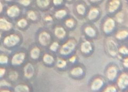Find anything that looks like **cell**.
I'll return each mask as SVG.
<instances>
[{"label": "cell", "mask_w": 128, "mask_h": 92, "mask_svg": "<svg viewBox=\"0 0 128 92\" xmlns=\"http://www.w3.org/2000/svg\"><path fill=\"white\" fill-rule=\"evenodd\" d=\"M56 65L58 68H62L66 67V66L67 65V62L63 59L59 58L58 59V60L57 61Z\"/></svg>", "instance_id": "cell-30"}, {"label": "cell", "mask_w": 128, "mask_h": 92, "mask_svg": "<svg viewBox=\"0 0 128 92\" xmlns=\"http://www.w3.org/2000/svg\"><path fill=\"white\" fill-rule=\"evenodd\" d=\"M75 10L77 15L80 17H83L87 14L86 5L83 2H78L76 4L75 6Z\"/></svg>", "instance_id": "cell-10"}, {"label": "cell", "mask_w": 128, "mask_h": 92, "mask_svg": "<svg viewBox=\"0 0 128 92\" xmlns=\"http://www.w3.org/2000/svg\"><path fill=\"white\" fill-rule=\"evenodd\" d=\"M4 2H11L12 1H14V0H3Z\"/></svg>", "instance_id": "cell-45"}, {"label": "cell", "mask_w": 128, "mask_h": 92, "mask_svg": "<svg viewBox=\"0 0 128 92\" xmlns=\"http://www.w3.org/2000/svg\"><path fill=\"white\" fill-rule=\"evenodd\" d=\"M3 9H4V5L2 2L1 1V2H0V13H2L3 11Z\"/></svg>", "instance_id": "cell-43"}, {"label": "cell", "mask_w": 128, "mask_h": 92, "mask_svg": "<svg viewBox=\"0 0 128 92\" xmlns=\"http://www.w3.org/2000/svg\"><path fill=\"white\" fill-rule=\"evenodd\" d=\"M68 14V11L65 8L57 9L54 12V16L57 20H62L65 18Z\"/></svg>", "instance_id": "cell-14"}, {"label": "cell", "mask_w": 128, "mask_h": 92, "mask_svg": "<svg viewBox=\"0 0 128 92\" xmlns=\"http://www.w3.org/2000/svg\"><path fill=\"white\" fill-rule=\"evenodd\" d=\"M65 0H52V4L55 6H61Z\"/></svg>", "instance_id": "cell-37"}, {"label": "cell", "mask_w": 128, "mask_h": 92, "mask_svg": "<svg viewBox=\"0 0 128 92\" xmlns=\"http://www.w3.org/2000/svg\"><path fill=\"white\" fill-rule=\"evenodd\" d=\"M107 50L110 54L112 56H115L118 52V49L116 43L112 40H109L106 42Z\"/></svg>", "instance_id": "cell-9"}, {"label": "cell", "mask_w": 128, "mask_h": 92, "mask_svg": "<svg viewBox=\"0 0 128 92\" xmlns=\"http://www.w3.org/2000/svg\"><path fill=\"white\" fill-rule=\"evenodd\" d=\"M128 36V32L126 30L123 29L118 31L116 34V38L119 40L126 39Z\"/></svg>", "instance_id": "cell-26"}, {"label": "cell", "mask_w": 128, "mask_h": 92, "mask_svg": "<svg viewBox=\"0 0 128 92\" xmlns=\"http://www.w3.org/2000/svg\"><path fill=\"white\" fill-rule=\"evenodd\" d=\"M100 10L97 6H92L87 12L86 17L89 21L93 22L99 18L100 15Z\"/></svg>", "instance_id": "cell-6"}, {"label": "cell", "mask_w": 128, "mask_h": 92, "mask_svg": "<svg viewBox=\"0 0 128 92\" xmlns=\"http://www.w3.org/2000/svg\"><path fill=\"white\" fill-rule=\"evenodd\" d=\"M34 74V68L32 64L28 63L24 67V74L26 77L30 79Z\"/></svg>", "instance_id": "cell-17"}, {"label": "cell", "mask_w": 128, "mask_h": 92, "mask_svg": "<svg viewBox=\"0 0 128 92\" xmlns=\"http://www.w3.org/2000/svg\"><path fill=\"white\" fill-rule=\"evenodd\" d=\"M118 52L121 54L127 55L128 54V49L126 46H122L118 49Z\"/></svg>", "instance_id": "cell-35"}, {"label": "cell", "mask_w": 128, "mask_h": 92, "mask_svg": "<svg viewBox=\"0 0 128 92\" xmlns=\"http://www.w3.org/2000/svg\"><path fill=\"white\" fill-rule=\"evenodd\" d=\"M1 92H11V91H10L9 90H2L1 91Z\"/></svg>", "instance_id": "cell-44"}, {"label": "cell", "mask_w": 128, "mask_h": 92, "mask_svg": "<svg viewBox=\"0 0 128 92\" xmlns=\"http://www.w3.org/2000/svg\"><path fill=\"white\" fill-rule=\"evenodd\" d=\"M83 69L80 66L73 68L70 71L71 75L74 76H80L83 75Z\"/></svg>", "instance_id": "cell-27"}, {"label": "cell", "mask_w": 128, "mask_h": 92, "mask_svg": "<svg viewBox=\"0 0 128 92\" xmlns=\"http://www.w3.org/2000/svg\"><path fill=\"white\" fill-rule=\"evenodd\" d=\"M114 20L118 24H122L126 20L125 13L123 11H119L114 14Z\"/></svg>", "instance_id": "cell-21"}, {"label": "cell", "mask_w": 128, "mask_h": 92, "mask_svg": "<svg viewBox=\"0 0 128 92\" xmlns=\"http://www.w3.org/2000/svg\"><path fill=\"white\" fill-rule=\"evenodd\" d=\"M28 21L25 17L20 18V19L18 20L16 22L17 26L20 29H25L28 25Z\"/></svg>", "instance_id": "cell-23"}, {"label": "cell", "mask_w": 128, "mask_h": 92, "mask_svg": "<svg viewBox=\"0 0 128 92\" xmlns=\"http://www.w3.org/2000/svg\"><path fill=\"white\" fill-rule=\"evenodd\" d=\"M104 85L103 81L100 79V78H97L94 80L92 82V84L90 86L91 90L94 91H96L102 88V86Z\"/></svg>", "instance_id": "cell-18"}, {"label": "cell", "mask_w": 128, "mask_h": 92, "mask_svg": "<svg viewBox=\"0 0 128 92\" xmlns=\"http://www.w3.org/2000/svg\"><path fill=\"white\" fill-rule=\"evenodd\" d=\"M123 64L126 68L128 67V58L127 57L125 58L124 59H123Z\"/></svg>", "instance_id": "cell-40"}, {"label": "cell", "mask_w": 128, "mask_h": 92, "mask_svg": "<svg viewBox=\"0 0 128 92\" xmlns=\"http://www.w3.org/2000/svg\"><path fill=\"white\" fill-rule=\"evenodd\" d=\"M26 18L32 22H36L39 20V16L38 12L34 10H29L26 13Z\"/></svg>", "instance_id": "cell-19"}, {"label": "cell", "mask_w": 128, "mask_h": 92, "mask_svg": "<svg viewBox=\"0 0 128 92\" xmlns=\"http://www.w3.org/2000/svg\"><path fill=\"white\" fill-rule=\"evenodd\" d=\"M18 77V74L16 71H12L9 74V79L12 81H16Z\"/></svg>", "instance_id": "cell-32"}, {"label": "cell", "mask_w": 128, "mask_h": 92, "mask_svg": "<svg viewBox=\"0 0 128 92\" xmlns=\"http://www.w3.org/2000/svg\"><path fill=\"white\" fill-rule=\"evenodd\" d=\"M64 24L67 28L72 29L76 25V21L74 18L68 17L64 21Z\"/></svg>", "instance_id": "cell-24"}, {"label": "cell", "mask_w": 128, "mask_h": 92, "mask_svg": "<svg viewBox=\"0 0 128 92\" xmlns=\"http://www.w3.org/2000/svg\"><path fill=\"white\" fill-rule=\"evenodd\" d=\"M52 0H35V4L37 7L40 10H45L51 5Z\"/></svg>", "instance_id": "cell-13"}, {"label": "cell", "mask_w": 128, "mask_h": 92, "mask_svg": "<svg viewBox=\"0 0 128 92\" xmlns=\"http://www.w3.org/2000/svg\"><path fill=\"white\" fill-rule=\"evenodd\" d=\"M59 43L57 42H54L50 46L49 48L50 50H52V51L56 52L58 48L59 47Z\"/></svg>", "instance_id": "cell-33"}, {"label": "cell", "mask_w": 128, "mask_h": 92, "mask_svg": "<svg viewBox=\"0 0 128 92\" xmlns=\"http://www.w3.org/2000/svg\"><path fill=\"white\" fill-rule=\"evenodd\" d=\"M118 87L121 90H124L128 85V75L126 73H122L118 78L117 81Z\"/></svg>", "instance_id": "cell-11"}, {"label": "cell", "mask_w": 128, "mask_h": 92, "mask_svg": "<svg viewBox=\"0 0 128 92\" xmlns=\"http://www.w3.org/2000/svg\"><path fill=\"white\" fill-rule=\"evenodd\" d=\"M76 47V42L74 40H70L64 44L60 48L59 53L62 55L70 54Z\"/></svg>", "instance_id": "cell-3"}, {"label": "cell", "mask_w": 128, "mask_h": 92, "mask_svg": "<svg viewBox=\"0 0 128 92\" xmlns=\"http://www.w3.org/2000/svg\"><path fill=\"white\" fill-rule=\"evenodd\" d=\"M122 5L121 0H108L106 4V11L109 14H116L119 11Z\"/></svg>", "instance_id": "cell-2"}, {"label": "cell", "mask_w": 128, "mask_h": 92, "mask_svg": "<svg viewBox=\"0 0 128 92\" xmlns=\"http://www.w3.org/2000/svg\"><path fill=\"white\" fill-rule=\"evenodd\" d=\"M38 40L41 45L44 46H46L49 44L51 41V35L48 32L43 31L39 33Z\"/></svg>", "instance_id": "cell-7"}, {"label": "cell", "mask_w": 128, "mask_h": 92, "mask_svg": "<svg viewBox=\"0 0 128 92\" xmlns=\"http://www.w3.org/2000/svg\"><path fill=\"white\" fill-rule=\"evenodd\" d=\"M6 12L8 17L10 18H16L20 15L22 10L17 4H12L8 7Z\"/></svg>", "instance_id": "cell-4"}, {"label": "cell", "mask_w": 128, "mask_h": 92, "mask_svg": "<svg viewBox=\"0 0 128 92\" xmlns=\"http://www.w3.org/2000/svg\"><path fill=\"white\" fill-rule=\"evenodd\" d=\"M20 36L16 34H11L6 36L3 40V44L7 47H13L20 42Z\"/></svg>", "instance_id": "cell-5"}, {"label": "cell", "mask_w": 128, "mask_h": 92, "mask_svg": "<svg viewBox=\"0 0 128 92\" xmlns=\"http://www.w3.org/2000/svg\"><path fill=\"white\" fill-rule=\"evenodd\" d=\"M8 61V58L5 55H1L0 56V63L1 64H7Z\"/></svg>", "instance_id": "cell-36"}, {"label": "cell", "mask_w": 128, "mask_h": 92, "mask_svg": "<svg viewBox=\"0 0 128 92\" xmlns=\"http://www.w3.org/2000/svg\"><path fill=\"white\" fill-rule=\"evenodd\" d=\"M76 60V56H72L70 59H69V61L70 62L73 63H74Z\"/></svg>", "instance_id": "cell-42"}, {"label": "cell", "mask_w": 128, "mask_h": 92, "mask_svg": "<svg viewBox=\"0 0 128 92\" xmlns=\"http://www.w3.org/2000/svg\"><path fill=\"white\" fill-rule=\"evenodd\" d=\"M92 45L88 41H85L81 44L80 50L84 54H88L92 50Z\"/></svg>", "instance_id": "cell-20"}, {"label": "cell", "mask_w": 128, "mask_h": 92, "mask_svg": "<svg viewBox=\"0 0 128 92\" xmlns=\"http://www.w3.org/2000/svg\"><path fill=\"white\" fill-rule=\"evenodd\" d=\"M26 58V54L23 52L18 53L13 55L11 59L13 65H20L24 63Z\"/></svg>", "instance_id": "cell-8"}, {"label": "cell", "mask_w": 128, "mask_h": 92, "mask_svg": "<svg viewBox=\"0 0 128 92\" xmlns=\"http://www.w3.org/2000/svg\"><path fill=\"white\" fill-rule=\"evenodd\" d=\"M66 1H67L68 2H72V1H74V0H66Z\"/></svg>", "instance_id": "cell-46"}, {"label": "cell", "mask_w": 128, "mask_h": 92, "mask_svg": "<svg viewBox=\"0 0 128 92\" xmlns=\"http://www.w3.org/2000/svg\"><path fill=\"white\" fill-rule=\"evenodd\" d=\"M116 26V22L114 18L112 17H107L104 20L102 24V30L104 33L110 34L115 29Z\"/></svg>", "instance_id": "cell-1"}, {"label": "cell", "mask_w": 128, "mask_h": 92, "mask_svg": "<svg viewBox=\"0 0 128 92\" xmlns=\"http://www.w3.org/2000/svg\"><path fill=\"white\" fill-rule=\"evenodd\" d=\"M44 21L46 23H51L54 21V17L50 14H47L44 17Z\"/></svg>", "instance_id": "cell-34"}, {"label": "cell", "mask_w": 128, "mask_h": 92, "mask_svg": "<svg viewBox=\"0 0 128 92\" xmlns=\"http://www.w3.org/2000/svg\"><path fill=\"white\" fill-rule=\"evenodd\" d=\"M117 75L118 69L116 66H111L108 68L106 71V76L110 81H114Z\"/></svg>", "instance_id": "cell-16"}, {"label": "cell", "mask_w": 128, "mask_h": 92, "mask_svg": "<svg viewBox=\"0 0 128 92\" xmlns=\"http://www.w3.org/2000/svg\"><path fill=\"white\" fill-rule=\"evenodd\" d=\"M32 3V0H18V3L24 7L29 6Z\"/></svg>", "instance_id": "cell-31"}, {"label": "cell", "mask_w": 128, "mask_h": 92, "mask_svg": "<svg viewBox=\"0 0 128 92\" xmlns=\"http://www.w3.org/2000/svg\"><path fill=\"white\" fill-rule=\"evenodd\" d=\"M116 87L114 86H109L105 89L103 92H116Z\"/></svg>", "instance_id": "cell-38"}, {"label": "cell", "mask_w": 128, "mask_h": 92, "mask_svg": "<svg viewBox=\"0 0 128 92\" xmlns=\"http://www.w3.org/2000/svg\"><path fill=\"white\" fill-rule=\"evenodd\" d=\"M103 0H88V1L92 4H98L101 2Z\"/></svg>", "instance_id": "cell-41"}, {"label": "cell", "mask_w": 128, "mask_h": 92, "mask_svg": "<svg viewBox=\"0 0 128 92\" xmlns=\"http://www.w3.org/2000/svg\"><path fill=\"white\" fill-rule=\"evenodd\" d=\"M85 33L90 38H94L96 34V31L94 27L90 25H87L84 29Z\"/></svg>", "instance_id": "cell-22"}, {"label": "cell", "mask_w": 128, "mask_h": 92, "mask_svg": "<svg viewBox=\"0 0 128 92\" xmlns=\"http://www.w3.org/2000/svg\"><path fill=\"white\" fill-rule=\"evenodd\" d=\"M6 72V70L5 68H0V77H2L4 76V75L5 74Z\"/></svg>", "instance_id": "cell-39"}, {"label": "cell", "mask_w": 128, "mask_h": 92, "mask_svg": "<svg viewBox=\"0 0 128 92\" xmlns=\"http://www.w3.org/2000/svg\"><path fill=\"white\" fill-rule=\"evenodd\" d=\"M14 91L15 92H30V89L26 85L19 84L15 87Z\"/></svg>", "instance_id": "cell-28"}, {"label": "cell", "mask_w": 128, "mask_h": 92, "mask_svg": "<svg viewBox=\"0 0 128 92\" xmlns=\"http://www.w3.org/2000/svg\"><path fill=\"white\" fill-rule=\"evenodd\" d=\"M43 61L44 63L50 65L54 62V57L49 54H45L43 56Z\"/></svg>", "instance_id": "cell-29"}, {"label": "cell", "mask_w": 128, "mask_h": 92, "mask_svg": "<svg viewBox=\"0 0 128 92\" xmlns=\"http://www.w3.org/2000/svg\"><path fill=\"white\" fill-rule=\"evenodd\" d=\"M13 24L5 17L0 18V29L3 31H8L13 28Z\"/></svg>", "instance_id": "cell-12"}, {"label": "cell", "mask_w": 128, "mask_h": 92, "mask_svg": "<svg viewBox=\"0 0 128 92\" xmlns=\"http://www.w3.org/2000/svg\"><path fill=\"white\" fill-rule=\"evenodd\" d=\"M30 57L31 58L34 59H38L40 55V49L39 47L35 46L31 49L30 50Z\"/></svg>", "instance_id": "cell-25"}, {"label": "cell", "mask_w": 128, "mask_h": 92, "mask_svg": "<svg viewBox=\"0 0 128 92\" xmlns=\"http://www.w3.org/2000/svg\"><path fill=\"white\" fill-rule=\"evenodd\" d=\"M54 34L59 39H64L66 35V31L62 26L57 25L54 29Z\"/></svg>", "instance_id": "cell-15"}]
</instances>
